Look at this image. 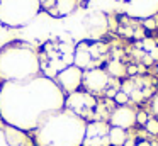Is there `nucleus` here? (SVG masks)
Masks as SVG:
<instances>
[{
    "label": "nucleus",
    "mask_w": 158,
    "mask_h": 146,
    "mask_svg": "<svg viewBox=\"0 0 158 146\" xmlns=\"http://www.w3.org/2000/svg\"><path fill=\"white\" fill-rule=\"evenodd\" d=\"M77 7H78V0H55V7L46 12L53 17H66L75 12Z\"/></svg>",
    "instance_id": "nucleus-11"
},
{
    "label": "nucleus",
    "mask_w": 158,
    "mask_h": 146,
    "mask_svg": "<svg viewBox=\"0 0 158 146\" xmlns=\"http://www.w3.org/2000/svg\"><path fill=\"white\" fill-rule=\"evenodd\" d=\"M129 138L126 129L121 127H109V132H107V139H109V146H124L126 139Z\"/></svg>",
    "instance_id": "nucleus-13"
},
{
    "label": "nucleus",
    "mask_w": 158,
    "mask_h": 146,
    "mask_svg": "<svg viewBox=\"0 0 158 146\" xmlns=\"http://www.w3.org/2000/svg\"><path fill=\"white\" fill-rule=\"evenodd\" d=\"M73 65L78 66L80 70H90V68H97L95 61L92 58V53H90V46L87 41H82V43L75 44V53H73Z\"/></svg>",
    "instance_id": "nucleus-10"
},
{
    "label": "nucleus",
    "mask_w": 158,
    "mask_h": 146,
    "mask_svg": "<svg viewBox=\"0 0 158 146\" xmlns=\"http://www.w3.org/2000/svg\"><path fill=\"white\" fill-rule=\"evenodd\" d=\"M112 83V78L107 75V71L102 66L90 68L83 71V80H82V88L92 95H104L107 87Z\"/></svg>",
    "instance_id": "nucleus-6"
},
{
    "label": "nucleus",
    "mask_w": 158,
    "mask_h": 146,
    "mask_svg": "<svg viewBox=\"0 0 158 146\" xmlns=\"http://www.w3.org/2000/svg\"><path fill=\"white\" fill-rule=\"evenodd\" d=\"M87 122L82 117L61 109L46 115L34 129L38 146H82Z\"/></svg>",
    "instance_id": "nucleus-2"
},
{
    "label": "nucleus",
    "mask_w": 158,
    "mask_h": 146,
    "mask_svg": "<svg viewBox=\"0 0 158 146\" xmlns=\"http://www.w3.org/2000/svg\"><path fill=\"white\" fill-rule=\"evenodd\" d=\"M97 97L85 90H77L73 94H68L65 97V107L68 112L82 117L85 122L95 121V107H97Z\"/></svg>",
    "instance_id": "nucleus-5"
},
{
    "label": "nucleus",
    "mask_w": 158,
    "mask_h": 146,
    "mask_svg": "<svg viewBox=\"0 0 158 146\" xmlns=\"http://www.w3.org/2000/svg\"><path fill=\"white\" fill-rule=\"evenodd\" d=\"M143 26H144V29H150V31L156 29V27H158L156 17H148V19H144V20H143Z\"/></svg>",
    "instance_id": "nucleus-18"
},
{
    "label": "nucleus",
    "mask_w": 158,
    "mask_h": 146,
    "mask_svg": "<svg viewBox=\"0 0 158 146\" xmlns=\"http://www.w3.org/2000/svg\"><path fill=\"white\" fill-rule=\"evenodd\" d=\"M41 75L39 53L27 43L5 44L0 48V81H27Z\"/></svg>",
    "instance_id": "nucleus-3"
},
{
    "label": "nucleus",
    "mask_w": 158,
    "mask_h": 146,
    "mask_svg": "<svg viewBox=\"0 0 158 146\" xmlns=\"http://www.w3.org/2000/svg\"><path fill=\"white\" fill-rule=\"evenodd\" d=\"M150 111H151V115L158 117V92H155L150 97Z\"/></svg>",
    "instance_id": "nucleus-17"
},
{
    "label": "nucleus",
    "mask_w": 158,
    "mask_h": 146,
    "mask_svg": "<svg viewBox=\"0 0 158 146\" xmlns=\"http://www.w3.org/2000/svg\"><path fill=\"white\" fill-rule=\"evenodd\" d=\"M109 127L110 126L107 121H90V122H87L82 146H109V139H107Z\"/></svg>",
    "instance_id": "nucleus-8"
},
{
    "label": "nucleus",
    "mask_w": 158,
    "mask_h": 146,
    "mask_svg": "<svg viewBox=\"0 0 158 146\" xmlns=\"http://www.w3.org/2000/svg\"><path fill=\"white\" fill-rule=\"evenodd\" d=\"M41 10L39 0H0V24L19 29L34 19Z\"/></svg>",
    "instance_id": "nucleus-4"
},
{
    "label": "nucleus",
    "mask_w": 158,
    "mask_h": 146,
    "mask_svg": "<svg viewBox=\"0 0 158 146\" xmlns=\"http://www.w3.org/2000/svg\"><path fill=\"white\" fill-rule=\"evenodd\" d=\"M134 146H156V144H153V143L148 141V139H139V141H136Z\"/></svg>",
    "instance_id": "nucleus-20"
},
{
    "label": "nucleus",
    "mask_w": 158,
    "mask_h": 146,
    "mask_svg": "<svg viewBox=\"0 0 158 146\" xmlns=\"http://www.w3.org/2000/svg\"><path fill=\"white\" fill-rule=\"evenodd\" d=\"M114 104L116 105H129V102H131V98H129V95L126 94V92H123L119 88V90L116 92V95H114Z\"/></svg>",
    "instance_id": "nucleus-15"
},
{
    "label": "nucleus",
    "mask_w": 158,
    "mask_h": 146,
    "mask_svg": "<svg viewBox=\"0 0 158 146\" xmlns=\"http://www.w3.org/2000/svg\"><path fill=\"white\" fill-rule=\"evenodd\" d=\"M107 122L112 127H121L129 131L136 126V109L131 105H116L107 117Z\"/></svg>",
    "instance_id": "nucleus-9"
},
{
    "label": "nucleus",
    "mask_w": 158,
    "mask_h": 146,
    "mask_svg": "<svg viewBox=\"0 0 158 146\" xmlns=\"http://www.w3.org/2000/svg\"><path fill=\"white\" fill-rule=\"evenodd\" d=\"M156 73H158V66H156Z\"/></svg>",
    "instance_id": "nucleus-21"
},
{
    "label": "nucleus",
    "mask_w": 158,
    "mask_h": 146,
    "mask_svg": "<svg viewBox=\"0 0 158 146\" xmlns=\"http://www.w3.org/2000/svg\"><path fill=\"white\" fill-rule=\"evenodd\" d=\"M143 129L148 132L150 136H158V117L150 115V119L146 121V124L143 126Z\"/></svg>",
    "instance_id": "nucleus-14"
},
{
    "label": "nucleus",
    "mask_w": 158,
    "mask_h": 146,
    "mask_svg": "<svg viewBox=\"0 0 158 146\" xmlns=\"http://www.w3.org/2000/svg\"><path fill=\"white\" fill-rule=\"evenodd\" d=\"M65 97L56 81L43 75L27 81H7L0 85V119L21 131H34L46 115L65 107Z\"/></svg>",
    "instance_id": "nucleus-1"
},
{
    "label": "nucleus",
    "mask_w": 158,
    "mask_h": 146,
    "mask_svg": "<svg viewBox=\"0 0 158 146\" xmlns=\"http://www.w3.org/2000/svg\"><path fill=\"white\" fill-rule=\"evenodd\" d=\"M0 146H9V141H7V136H5L4 124L0 126Z\"/></svg>",
    "instance_id": "nucleus-19"
},
{
    "label": "nucleus",
    "mask_w": 158,
    "mask_h": 146,
    "mask_svg": "<svg viewBox=\"0 0 158 146\" xmlns=\"http://www.w3.org/2000/svg\"><path fill=\"white\" fill-rule=\"evenodd\" d=\"M82 80H83V70H80L75 65L63 68L58 75L55 77V81L63 94H73V92L82 88Z\"/></svg>",
    "instance_id": "nucleus-7"
},
{
    "label": "nucleus",
    "mask_w": 158,
    "mask_h": 146,
    "mask_svg": "<svg viewBox=\"0 0 158 146\" xmlns=\"http://www.w3.org/2000/svg\"><path fill=\"white\" fill-rule=\"evenodd\" d=\"M148 119H150V112L143 111V109H139V111L136 109V126H141V127H143Z\"/></svg>",
    "instance_id": "nucleus-16"
},
{
    "label": "nucleus",
    "mask_w": 158,
    "mask_h": 146,
    "mask_svg": "<svg viewBox=\"0 0 158 146\" xmlns=\"http://www.w3.org/2000/svg\"><path fill=\"white\" fill-rule=\"evenodd\" d=\"M104 70L107 71V75H109L112 80H119V78H123V77H126V75H127V66L119 60V58L107 60Z\"/></svg>",
    "instance_id": "nucleus-12"
}]
</instances>
